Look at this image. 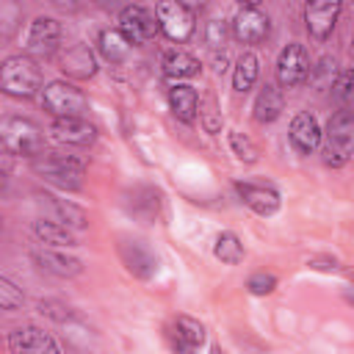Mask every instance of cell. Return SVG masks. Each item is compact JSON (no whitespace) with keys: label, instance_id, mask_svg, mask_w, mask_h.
I'll return each mask as SVG.
<instances>
[{"label":"cell","instance_id":"obj_27","mask_svg":"<svg viewBox=\"0 0 354 354\" xmlns=\"http://www.w3.org/2000/svg\"><path fill=\"white\" fill-rule=\"evenodd\" d=\"M257 77H260V58L252 50H243L235 58V66H232V91L235 94H249L254 88Z\"/></svg>","mask_w":354,"mask_h":354},{"label":"cell","instance_id":"obj_6","mask_svg":"<svg viewBox=\"0 0 354 354\" xmlns=\"http://www.w3.org/2000/svg\"><path fill=\"white\" fill-rule=\"evenodd\" d=\"M152 14H155V22H158V33H163L174 44H185L196 30V14L188 3L160 0V3H155Z\"/></svg>","mask_w":354,"mask_h":354},{"label":"cell","instance_id":"obj_37","mask_svg":"<svg viewBox=\"0 0 354 354\" xmlns=\"http://www.w3.org/2000/svg\"><path fill=\"white\" fill-rule=\"evenodd\" d=\"M6 183H8V174H6V169L0 166V194L6 191Z\"/></svg>","mask_w":354,"mask_h":354},{"label":"cell","instance_id":"obj_7","mask_svg":"<svg viewBox=\"0 0 354 354\" xmlns=\"http://www.w3.org/2000/svg\"><path fill=\"white\" fill-rule=\"evenodd\" d=\"M230 33L238 44H263L271 33V17L260 3H246L235 11L232 22H230Z\"/></svg>","mask_w":354,"mask_h":354},{"label":"cell","instance_id":"obj_39","mask_svg":"<svg viewBox=\"0 0 354 354\" xmlns=\"http://www.w3.org/2000/svg\"><path fill=\"white\" fill-rule=\"evenodd\" d=\"M0 230H3V218H0Z\"/></svg>","mask_w":354,"mask_h":354},{"label":"cell","instance_id":"obj_3","mask_svg":"<svg viewBox=\"0 0 354 354\" xmlns=\"http://www.w3.org/2000/svg\"><path fill=\"white\" fill-rule=\"evenodd\" d=\"M33 171L50 183L58 191H80L83 188V177H86V163L75 155H64V152H41L39 158L30 160Z\"/></svg>","mask_w":354,"mask_h":354},{"label":"cell","instance_id":"obj_15","mask_svg":"<svg viewBox=\"0 0 354 354\" xmlns=\"http://www.w3.org/2000/svg\"><path fill=\"white\" fill-rule=\"evenodd\" d=\"M235 194L241 196V202L254 213V216H274L282 205L279 191L268 183H254V180H235Z\"/></svg>","mask_w":354,"mask_h":354},{"label":"cell","instance_id":"obj_35","mask_svg":"<svg viewBox=\"0 0 354 354\" xmlns=\"http://www.w3.org/2000/svg\"><path fill=\"white\" fill-rule=\"evenodd\" d=\"M39 313L47 315V318H53V321H58V324H69V321L77 318L69 304L55 301V299H41V301H39Z\"/></svg>","mask_w":354,"mask_h":354},{"label":"cell","instance_id":"obj_25","mask_svg":"<svg viewBox=\"0 0 354 354\" xmlns=\"http://www.w3.org/2000/svg\"><path fill=\"white\" fill-rule=\"evenodd\" d=\"M33 238L39 241V246H47V249H69V246H77V238L72 230L55 224V221H47V218H36L33 227H30Z\"/></svg>","mask_w":354,"mask_h":354},{"label":"cell","instance_id":"obj_12","mask_svg":"<svg viewBox=\"0 0 354 354\" xmlns=\"http://www.w3.org/2000/svg\"><path fill=\"white\" fill-rule=\"evenodd\" d=\"M33 196H36V205L41 210V218L55 221V224H61V227H66L72 232L88 227V216H86V210L80 205H75L69 199H61V196H53L47 191H36Z\"/></svg>","mask_w":354,"mask_h":354},{"label":"cell","instance_id":"obj_14","mask_svg":"<svg viewBox=\"0 0 354 354\" xmlns=\"http://www.w3.org/2000/svg\"><path fill=\"white\" fill-rule=\"evenodd\" d=\"M58 69L69 80H91L100 72V61H97V53L86 41H75V44H69V47L61 50Z\"/></svg>","mask_w":354,"mask_h":354},{"label":"cell","instance_id":"obj_32","mask_svg":"<svg viewBox=\"0 0 354 354\" xmlns=\"http://www.w3.org/2000/svg\"><path fill=\"white\" fill-rule=\"evenodd\" d=\"M277 285H279V279H277L271 271H254V274H249V279H246V290H249L252 296H271V293L277 290Z\"/></svg>","mask_w":354,"mask_h":354},{"label":"cell","instance_id":"obj_20","mask_svg":"<svg viewBox=\"0 0 354 354\" xmlns=\"http://www.w3.org/2000/svg\"><path fill=\"white\" fill-rule=\"evenodd\" d=\"M47 133L66 147H91L97 141V127L86 116H69V119H53Z\"/></svg>","mask_w":354,"mask_h":354},{"label":"cell","instance_id":"obj_26","mask_svg":"<svg viewBox=\"0 0 354 354\" xmlns=\"http://www.w3.org/2000/svg\"><path fill=\"white\" fill-rule=\"evenodd\" d=\"M133 47L130 41L119 33V28H102L97 33V55L108 64H124L130 58Z\"/></svg>","mask_w":354,"mask_h":354},{"label":"cell","instance_id":"obj_10","mask_svg":"<svg viewBox=\"0 0 354 354\" xmlns=\"http://www.w3.org/2000/svg\"><path fill=\"white\" fill-rule=\"evenodd\" d=\"M116 22H119V25H116L119 33L130 41V47H144V44H149V41L158 36V22H155L152 8L141 6V3L124 6V8L119 11Z\"/></svg>","mask_w":354,"mask_h":354},{"label":"cell","instance_id":"obj_17","mask_svg":"<svg viewBox=\"0 0 354 354\" xmlns=\"http://www.w3.org/2000/svg\"><path fill=\"white\" fill-rule=\"evenodd\" d=\"M343 11V3L337 0H315L304 6V28L310 33V39L315 41H326L335 33L337 17Z\"/></svg>","mask_w":354,"mask_h":354},{"label":"cell","instance_id":"obj_13","mask_svg":"<svg viewBox=\"0 0 354 354\" xmlns=\"http://www.w3.org/2000/svg\"><path fill=\"white\" fill-rule=\"evenodd\" d=\"M166 337H169L171 354H199L207 340V332H205L202 321H196L191 315H177L171 321Z\"/></svg>","mask_w":354,"mask_h":354},{"label":"cell","instance_id":"obj_31","mask_svg":"<svg viewBox=\"0 0 354 354\" xmlns=\"http://www.w3.org/2000/svg\"><path fill=\"white\" fill-rule=\"evenodd\" d=\"M22 304H25L22 288H19L14 279H8V277L0 274V310L11 313V310H19Z\"/></svg>","mask_w":354,"mask_h":354},{"label":"cell","instance_id":"obj_28","mask_svg":"<svg viewBox=\"0 0 354 354\" xmlns=\"http://www.w3.org/2000/svg\"><path fill=\"white\" fill-rule=\"evenodd\" d=\"M213 257L221 260L224 266H238V263H243V257H246L243 241H241L232 230H221V232L213 238Z\"/></svg>","mask_w":354,"mask_h":354},{"label":"cell","instance_id":"obj_38","mask_svg":"<svg viewBox=\"0 0 354 354\" xmlns=\"http://www.w3.org/2000/svg\"><path fill=\"white\" fill-rule=\"evenodd\" d=\"M207 354H224V351H221V346H218V343H213V346L207 348Z\"/></svg>","mask_w":354,"mask_h":354},{"label":"cell","instance_id":"obj_21","mask_svg":"<svg viewBox=\"0 0 354 354\" xmlns=\"http://www.w3.org/2000/svg\"><path fill=\"white\" fill-rule=\"evenodd\" d=\"M124 210L144 221V224H152L158 216H160V191L155 185H147V183H138L133 188L124 191Z\"/></svg>","mask_w":354,"mask_h":354},{"label":"cell","instance_id":"obj_18","mask_svg":"<svg viewBox=\"0 0 354 354\" xmlns=\"http://www.w3.org/2000/svg\"><path fill=\"white\" fill-rule=\"evenodd\" d=\"M321 122L315 119V113L310 111H299L293 113L290 124H288V141L299 155H313L321 147Z\"/></svg>","mask_w":354,"mask_h":354},{"label":"cell","instance_id":"obj_4","mask_svg":"<svg viewBox=\"0 0 354 354\" xmlns=\"http://www.w3.org/2000/svg\"><path fill=\"white\" fill-rule=\"evenodd\" d=\"M321 141H324V163L332 169L346 166L351 158V149H354V116H351V111L337 108L329 116L326 130H321Z\"/></svg>","mask_w":354,"mask_h":354},{"label":"cell","instance_id":"obj_9","mask_svg":"<svg viewBox=\"0 0 354 354\" xmlns=\"http://www.w3.org/2000/svg\"><path fill=\"white\" fill-rule=\"evenodd\" d=\"M310 69H313V61H310L307 47L299 44V41H290L277 55V66H274L277 86L279 88H299V86L307 83Z\"/></svg>","mask_w":354,"mask_h":354},{"label":"cell","instance_id":"obj_5","mask_svg":"<svg viewBox=\"0 0 354 354\" xmlns=\"http://www.w3.org/2000/svg\"><path fill=\"white\" fill-rule=\"evenodd\" d=\"M41 108L53 119H69V116H86L88 111V97L69 80H50L41 86L39 94Z\"/></svg>","mask_w":354,"mask_h":354},{"label":"cell","instance_id":"obj_40","mask_svg":"<svg viewBox=\"0 0 354 354\" xmlns=\"http://www.w3.org/2000/svg\"><path fill=\"white\" fill-rule=\"evenodd\" d=\"M0 343H3V340H0Z\"/></svg>","mask_w":354,"mask_h":354},{"label":"cell","instance_id":"obj_33","mask_svg":"<svg viewBox=\"0 0 354 354\" xmlns=\"http://www.w3.org/2000/svg\"><path fill=\"white\" fill-rule=\"evenodd\" d=\"M205 41L213 53H224V41H227V22L221 17H210L205 22Z\"/></svg>","mask_w":354,"mask_h":354},{"label":"cell","instance_id":"obj_19","mask_svg":"<svg viewBox=\"0 0 354 354\" xmlns=\"http://www.w3.org/2000/svg\"><path fill=\"white\" fill-rule=\"evenodd\" d=\"M30 260H33L41 271H47V274H53V277H61V279H72V277L83 274V260L75 257V254H69L66 249L36 246V249H30Z\"/></svg>","mask_w":354,"mask_h":354},{"label":"cell","instance_id":"obj_1","mask_svg":"<svg viewBox=\"0 0 354 354\" xmlns=\"http://www.w3.org/2000/svg\"><path fill=\"white\" fill-rule=\"evenodd\" d=\"M0 94L11 100H33L41 94V69L39 61L25 53L6 55L0 61Z\"/></svg>","mask_w":354,"mask_h":354},{"label":"cell","instance_id":"obj_29","mask_svg":"<svg viewBox=\"0 0 354 354\" xmlns=\"http://www.w3.org/2000/svg\"><path fill=\"white\" fill-rule=\"evenodd\" d=\"M337 61L332 58V55H324V58H318V64L310 69V83L318 88V91H329L332 88V83H335V77H337Z\"/></svg>","mask_w":354,"mask_h":354},{"label":"cell","instance_id":"obj_2","mask_svg":"<svg viewBox=\"0 0 354 354\" xmlns=\"http://www.w3.org/2000/svg\"><path fill=\"white\" fill-rule=\"evenodd\" d=\"M0 149L14 158H39L44 152V130L30 116L8 113L0 119Z\"/></svg>","mask_w":354,"mask_h":354},{"label":"cell","instance_id":"obj_23","mask_svg":"<svg viewBox=\"0 0 354 354\" xmlns=\"http://www.w3.org/2000/svg\"><path fill=\"white\" fill-rule=\"evenodd\" d=\"M285 111V94L277 83H263L260 91L254 94V102H252V116L254 122L260 124H271L282 116Z\"/></svg>","mask_w":354,"mask_h":354},{"label":"cell","instance_id":"obj_8","mask_svg":"<svg viewBox=\"0 0 354 354\" xmlns=\"http://www.w3.org/2000/svg\"><path fill=\"white\" fill-rule=\"evenodd\" d=\"M61 36H64V28L55 17H36L30 19L28 25V33H25V55L33 58V61H44V58H53L61 47Z\"/></svg>","mask_w":354,"mask_h":354},{"label":"cell","instance_id":"obj_22","mask_svg":"<svg viewBox=\"0 0 354 354\" xmlns=\"http://www.w3.org/2000/svg\"><path fill=\"white\" fill-rule=\"evenodd\" d=\"M199 69H202L199 58H194V55H191L188 50H183V47H169V50L160 53V72H163V77L171 80V83H185V80L196 77Z\"/></svg>","mask_w":354,"mask_h":354},{"label":"cell","instance_id":"obj_34","mask_svg":"<svg viewBox=\"0 0 354 354\" xmlns=\"http://www.w3.org/2000/svg\"><path fill=\"white\" fill-rule=\"evenodd\" d=\"M351 83H354V75H351V69H340L337 72V77H335V83H332V97L337 100V105L343 108V111H348V105H351Z\"/></svg>","mask_w":354,"mask_h":354},{"label":"cell","instance_id":"obj_24","mask_svg":"<svg viewBox=\"0 0 354 354\" xmlns=\"http://www.w3.org/2000/svg\"><path fill=\"white\" fill-rule=\"evenodd\" d=\"M166 100H169V111L180 122L191 124L199 116V91L191 83H171L166 91Z\"/></svg>","mask_w":354,"mask_h":354},{"label":"cell","instance_id":"obj_16","mask_svg":"<svg viewBox=\"0 0 354 354\" xmlns=\"http://www.w3.org/2000/svg\"><path fill=\"white\" fill-rule=\"evenodd\" d=\"M6 343H8L11 354H64L58 340L50 332L39 329V326H30V324L11 329Z\"/></svg>","mask_w":354,"mask_h":354},{"label":"cell","instance_id":"obj_11","mask_svg":"<svg viewBox=\"0 0 354 354\" xmlns=\"http://www.w3.org/2000/svg\"><path fill=\"white\" fill-rule=\"evenodd\" d=\"M119 257H122L124 268H127L136 279H141V282H149V279L158 277V271H160V257H158V252H155L147 241H141V238L124 235V238L119 241Z\"/></svg>","mask_w":354,"mask_h":354},{"label":"cell","instance_id":"obj_36","mask_svg":"<svg viewBox=\"0 0 354 354\" xmlns=\"http://www.w3.org/2000/svg\"><path fill=\"white\" fill-rule=\"evenodd\" d=\"M307 266H310V268H315V271H326V274L340 268V263H337L335 257H321V260H318V257H313Z\"/></svg>","mask_w":354,"mask_h":354},{"label":"cell","instance_id":"obj_30","mask_svg":"<svg viewBox=\"0 0 354 354\" xmlns=\"http://www.w3.org/2000/svg\"><path fill=\"white\" fill-rule=\"evenodd\" d=\"M227 141H230V149H232V155L241 160V163H257V147L243 136V133H238V130H230L227 133Z\"/></svg>","mask_w":354,"mask_h":354}]
</instances>
